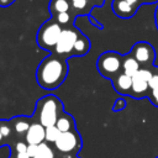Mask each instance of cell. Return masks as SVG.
Instances as JSON below:
<instances>
[{
	"mask_svg": "<svg viewBox=\"0 0 158 158\" xmlns=\"http://www.w3.org/2000/svg\"><path fill=\"white\" fill-rule=\"evenodd\" d=\"M27 146H28V144L25 142V139H19V141L15 142L14 148H15V152L19 153V152H23V151H26V149H27Z\"/></svg>",
	"mask_w": 158,
	"mask_h": 158,
	"instance_id": "23",
	"label": "cell"
},
{
	"mask_svg": "<svg viewBox=\"0 0 158 158\" xmlns=\"http://www.w3.org/2000/svg\"><path fill=\"white\" fill-rule=\"evenodd\" d=\"M68 72L69 67L67 59L51 53L38 64L36 70V80L42 89L56 90L64 83Z\"/></svg>",
	"mask_w": 158,
	"mask_h": 158,
	"instance_id": "1",
	"label": "cell"
},
{
	"mask_svg": "<svg viewBox=\"0 0 158 158\" xmlns=\"http://www.w3.org/2000/svg\"><path fill=\"white\" fill-rule=\"evenodd\" d=\"M63 111H64V106L60 99L53 94H48L37 100L32 117L36 121H38L42 126L49 127L56 125L59 115Z\"/></svg>",
	"mask_w": 158,
	"mask_h": 158,
	"instance_id": "2",
	"label": "cell"
},
{
	"mask_svg": "<svg viewBox=\"0 0 158 158\" xmlns=\"http://www.w3.org/2000/svg\"><path fill=\"white\" fill-rule=\"evenodd\" d=\"M5 142H6V141H5V138L2 137V135H1V132H0V147H1V146H4V144H5Z\"/></svg>",
	"mask_w": 158,
	"mask_h": 158,
	"instance_id": "31",
	"label": "cell"
},
{
	"mask_svg": "<svg viewBox=\"0 0 158 158\" xmlns=\"http://www.w3.org/2000/svg\"><path fill=\"white\" fill-rule=\"evenodd\" d=\"M60 133H62V132L56 127V125H54V126L46 127V142L54 144V142L58 139V137H59Z\"/></svg>",
	"mask_w": 158,
	"mask_h": 158,
	"instance_id": "21",
	"label": "cell"
},
{
	"mask_svg": "<svg viewBox=\"0 0 158 158\" xmlns=\"http://www.w3.org/2000/svg\"><path fill=\"white\" fill-rule=\"evenodd\" d=\"M130 54L138 62L141 68H152L156 60V49L149 42L146 41L136 42L132 46Z\"/></svg>",
	"mask_w": 158,
	"mask_h": 158,
	"instance_id": "8",
	"label": "cell"
},
{
	"mask_svg": "<svg viewBox=\"0 0 158 158\" xmlns=\"http://www.w3.org/2000/svg\"><path fill=\"white\" fill-rule=\"evenodd\" d=\"M126 1L130 2L132 6H135L136 9H139L141 5H143V4H142V0H126Z\"/></svg>",
	"mask_w": 158,
	"mask_h": 158,
	"instance_id": "27",
	"label": "cell"
},
{
	"mask_svg": "<svg viewBox=\"0 0 158 158\" xmlns=\"http://www.w3.org/2000/svg\"><path fill=\"white\" fill-rule=\"evenodd\" d=\"M33 158H56L54 149L47 142H43L42 144H40L38 152Z\"/></svg>",
	"mask_w": 158,
	"mask_h": 158,
	"instance_id": "20",
	"label": "cell"
},
{
	"mask_svg": "<svg viewBox=\"0 0 158 158\" xmlns=\"http://www.w3.org/2000/svg\"><path fill=\"white\" fill-rule=\"evenodd\" d=\"M54 148L60 154L77 156L81 148V137L78 130L75 128L68 132H62L58 139L54 142Z\"/></svg>",
	"mask_w": 158,
	"mask_h": 158,
	"instance_id": "5",
	"label": "cell"
},
{
	"mask_svg": "<svg viewBox=\"0 0 158 158\" xmlns=\"http://www.w3.org/2000/svg\"><path fill=\"white\" fill-rule=\"evenodd\" d=\"M111 9H112L114 14L117 17H120V19H131L138 11V9H136L135 6H132L126 0H112Z\"/></svg>",
	"mask_w": 158,
	"mask_h": 158,
	"instance_id": "11",
	"label": "cell"
},
{
	"mask_svg": "<svg viewBox=\"0 0 158 158\" xmlns=\"http://www.w3.org/2000/svg\"><path fill=\"white\" fill-rule=\"evenodd\" d=\"M38 148H40V144H28L26 152H27V154H28L31 158H33V157L37 154Z\"/></svg>",
	"mask_w": 158,
	"mask_h": 158,
	"instance_id": "24",
	"label": "cell"
},
{
	"mask_svg": "<svg viewBox=\"0 0 158 158\" xmlns=\"http://www.w3.org/2000/svg\"><path fill=\"white\" fill-rule=\"evenodd\" d=\"M154 2L158 4V0H142V4H154Z\"/></svg>",
	"mask_w": 158,
	"mask_h": 158,
	"instance_id": "30",
	"label": "cell"
},
{
	"mask_svg": "<svg viewBox=\"0 0 158 158\" xmlns=\"http://www.w3.org/2000/svg\"><path fill=\"white\" fill-rule=\"evenodd\" d=\"M90 40L80 32L75 44H74V49H73V56L74 57H81V56H85L89 51H90Z\"/></svg>",
	"mask_w": 158,
	"mask_h": 158,
	"instance_id": "15",
	"label": "cell"
},
{
	"mask_svg": "<svg viewBox=\"0 0 158 158\" xmlns=\"http://www.w3.org/2000/svg\"><path fill=\"white\" fill-rule=\"evenodd\" d=\"M122 54L115 51H106L99 56L96 60V68L101 77L111 80L122 72Z\"/></svg>",
	"mask_w": 158,
	"mask_h": 158,
	"instance_id": "4",
	"label": "cell"
},
{
	"mask_svg": "<svg viewBox=\"0 0 158 158\" xmlns=\"http://www.w3.org/2000/svg\"><path fill=\"white\" fill-rule=\"evenodd\" d=\"M111 83H112V86L116 93H118L120 95H123V96L125 95L130 96L131 89H132V77H128L121 72L118 75H116L114 79H111Z\"/></svg>",
	"mask_w": 158,
	"mask_h": 158,
	"instance_id": "13",
	"label": "cell"
},
{
	"mask_svg": "<svg viewBox=\"0 0 158 158\" xmlns=\"http://www.w3.org/2000/svg\"><path fill=\"white\" fill-rule=\"evenodd\" d=\"M141 69V65L138 64V62L130 54H125L123 56V62H122V73H125L128 77H133L138 70Z\"/></svg>",
	"mask_w": 158,
	"mask_h": 158,
	"instance_id": "16",
	"label": "cell"
},
{
	"mask_svg": "<svg viewBox=\"0 0 158 158\" xmlns=\"http://www.w3.org/2000/svg\"><path fill=\"white\" fill-rule=\"evenodd\" d=\"M154 22H156V27L158 30V5L156 7V12H154Z\"/></svg>",
	"mask_w": 158,
	"mask_h": 158,
	"instance_id": "29",
	"label": "cell"
},
{
	"mask_svg": "<svg viewBox=\"0 0 158 158\" xmlns=\"http://www.w3.org/2000/svg\"><path fill=\"white\" fill-rule=\"evenodd\" d=\"M56 127L60 132H68V131L75 130V120L70 114L63 111L56 122Z\"/></svg>",
	"mask_w": 158,
	"mask_h": 158,
	"instance_id": "14",
	"label": "cell"
},
{
	"mask_svg": "<svg viewBox=\"0 0 158 158\" xmlns=\"http://www.w3.org/2000/svg\"><path fill=\"white\" fill-rule=\"evenodd\" d=\"M62 31H63V27L54 19L51 17L49 20L44 21L38 28L37 36H36L37 44L42 49L49 51L52 53L57 46V42L60 37Z\"/></svg>",
	"mask_w": 158,
	"mask_h": 158,
	"instance_id": "3",
	"label": "cell"
},
{
	"mask_svg": "<svg viewBox=\"0 0 158 158\" xmlns=\"http://www.w3.org/2000/svg\"><path fill=\"white\" fill-rule=\"evenodd\" d=\"M125 107H126V101H125V99H118V100L114 104L112 110H114V111H120V110H122V109H125Z\"/></svg>",
	"mask_w": 158,
	"mask_h": 158,
	"instance_id": "25",
	"label": "cell"
},
{
	"mask_svg": "<svg viewBox=\"0 0 158 158\" xmlns=\"http://www.w3.org/2000/svg\"><path fill=\"white\" fill-rule=\"evenodd\" d=\"M79 35H80V31L75 26L63 28L60 37L57 42V46L52 53H54L59 57H63L65 59H68L69 57H73L74 44H75Z\"/></svg>",
	"mask_w": 158,
	"mask_h": 158,
	"instance_id": "6",
	"label": "cell"
},
{
	"mask_svg": "<svg viewBox=\"0 0 158 158\" xmlns=\"http://www.w3.org/2000/svg\"><path fill=\"white\" fill-rule=\"evenodd\" d=\"M16 0H0V7H9L10 5H12Z\"/></svg>",
	"mask_w": 158,
	"mask_h": 158,
	"instance_id": "26",
	"label": "cell"
},
{
	"mask_svg": "<svg viewBox=\"0 0 158 158\" xmlns=\"http://www.w3.org/2000/svg\"><path fill=\"white\" fill-rule=\"evenodd\" d=\"M152 75H153L152 68H141L132 77V89H131L130 96L137 100L148 96L149 81H151Z\"/></svg>",
	"mask_w": 158,
	"mask_h": 158,
	"instance_id": "7",
	"label": "cell"
},
{
	"mask_svg": "<svg viewBox=\"0 0 158 158\" xmlns=\"http://www.w3.org/2000/svg\"><path fill=\"white\" fill-rule=\"evenodd\" d=\"M0 132H1L2 137L5 138V141H6V139H10V138L14 136V131H12L10 120H7V121L0 120Z\"/></svg>",
	"mask_w": 158,
	"mask_h": 158,
	"instance_id": "22",
	"label": "cell"
},
{
	"mask_svg": "<svg viewBox=\"0 0 158 158\" xmlns=\"http://www.w3.org/2000/svg\"><path fill=\"white\" fill-rule=\"evenodd\" d=\"M105 0H70V12L74 17L89 15L93 9L101 7Z\"/></svg>",
	"mask_w": 158,
	"mask_h": 158,
	"instance_id": "9",
	"label": "cell"
},
{
	"mask_svg": "<svg viewBox=\"0 0 158 158\" xmlns=\"http://www.w3.org/2000/svg\"><path fill=\"white\" fill-rule=\"evenodd\" d=\"M51 17L54 19L63 28L74 26V20H75V17L73 16V14H72L70 11H69V12H62V14H58V15H54V16H51Z\"/></svg>",
	"mask_w": 158,
	"mask_h": 158,
	"instance_id": "19",
	"label": "cell"
},
{
	"mask_svg": "<svg viewBox=\"0 0 158 158\" xmlns=\"http://www.w3.org/2000/svg\"><path fill=\"white\" fill-rule=\"evenodd\" d=\"M48 10H49L51 16H54L62 12H69L70 0H49Z\"/></svg>",
	"mask_w": 158,
	"mask_h": 158,
	"instance_id": "17",
	"label": "cell"
},
{
	"mask_svg": "<svg viewBox=\"0 0 158 158\" xmlns=\"http://www.w3.org/2000/svg\"><path fill=\"white\" fill-rule=\"evenodd\" d=\"M33 118L32 116L28 117V116H15L10 120V123H11V127H12V131H14V136H17L19 139H23L27 130L30 128L31 123H32Z\"/></svg>",
	"mask_w": 158,
	"mask_h": 158,
	"instance_id": "12",
	"label": "cell"
},
{
	"mask_svg": "<svg viewBox=\"0 0 158 158\" xmlns=\"http://www.w3.org/2000/svg\"><path fill=\"white\" fill-rule=\"evenodd\" d=\"M153 75L149 81V91H148V99L149 101L158 107V68H154Z\"/></svg>",
	"mask_w": 158,
	"mask_h": 158,
	"instance_id": "18",
	"label": "cell"
},
{
	"mask_svg": "<svg viewBox=\"0 0 158 158\" xmlns=\"http://www.w3.org/2000/svg\"><path fill=\"white\" fill-rule=\"evenodd\" d=\"M16 158H31V157L27 154L26 151H23V152H19V153H16Z\"/></svg>",
	"mask_w": 158,
	"mask_h": 158,
	"instance_id": "28",
	"label": "cell"
},
{
	"mask_svg": "<svg viewBox=\"0 0 158 158\" xmlns=\"http://www.w3.org/2000/svg\"><path fill=\"white\" fill-rule=\"evenodd\" d=\"M23 139L27 144H42L43 142H46V127L33 118Z\"/></svg>",
	"mask_w": 158,
	"mask_h": 158,
	"instance_id": "10",
	"label": "cell"
}]
</instances>
